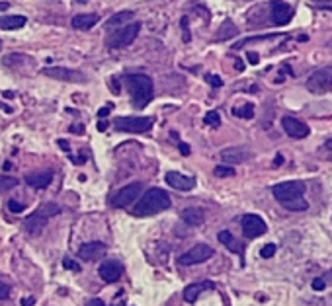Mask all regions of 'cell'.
<instances>
[{"label": "cell", "instance_id": "16", "mask_svg": "<svg viewBox=\"0 0 332 306\" xmlns=\"http://www.w3.org/2000/svg\"><path fill=\"white\" fill-rule=\"evenodd\" d=\"M51 182H53V172H51V170L33 172V174H28V176H26V184L32 185L33 189H45Z\"/></svg>", "mask_w": 332, "mask_h": 306}, {"label": "cell", "instance_id": "15", "mask_svg": "<svg viewBox=\"0 0 332 306\" xmlns=\"http://www.w3.org/2000/svg\"><path fill=\"white\" fill-rule=\"evenodd\" d=\"M165 180L168 185H172L174 189H180V191H190V189H194V185H196V180H194V178L184 176V174H178V172H166Z\"/></svg>", "mask_w": 332, "mask_h": 306}, {"label": "cell", "instance_id": "44", "mask_svg": "<svg viewBox=\"0 0 332 306\" xmlns=\"http://www.w3.org/2000/svg\"><path fill=\"white\" fill-rule=\"evenodd\" d=\"M59 147H61L63 151H68V143H66V141H59Z\"/></svg>", "mask_w": 332, "mask_h": 306}, {"label": "cell", "instance_id": "33", "mask_svg": "<svg viewBox=\"0 0 332 306\" xmlns=\"http://www.w3.org/2000/svg\"><path fill=\"white\" fill-rule=\"evenodd\" d=\"M274 254H276V244H266L264 248L260 250V255L266 257V259H268V257H272Z\"/></svg>", "mask_w": 332, "mask_h": 306}, {"label": "cell", "instance_id": "37", "mask_svg": "<svg viewBox=\"0 0 332 306\" xmlns=\"http://www.w3.org/2000/svg\"><path fill=\"white\" fill-rule=\"evenodd\" d=\"M110 111H111V103H106L102 109H98V117L102 119V117H108L110 115Z\"/></svg>", "mask_w": 332, "mask_h": 306}, {"label": "cell", "instance_id": "28", "mask_svg": "<svg viewBox=\"0 0 332 306\" xmlns=\"http://www.w3.org/2000/svg\"><path fill=\"white\" fill-rule=\"evenodd\" d=\"M213 174L217 178H232L234 176V170H232L229 164H221V166H215L213 168Z\"/></svg>", "mask_w": 332, "mask_h": 306}, {"label": "cell", "instance_id": "24", "mask_svg": "<svg viewBox=\"0 0 332 306\" xmlns=\"http://www.w3.org/2000/svg\"><path fill=\"white\" fill-rule=\"evenodd\" d=\"M236 33H238L236 26L232 24L231 20H225V22L221 24V28L217 30V33H215V41H229Z\"/></svg>", "mask_w": 332, "mask_h": 306}, {"label": "cell", "instance_id": "47", "mask_svg": "<svg viewBox=\"0 0 332 306\" xmlns=\"http://www.w3.org/2000/svg\"><path fill=\"white\" fill-rule=\"evenodd\" d=\"M70 131H72V133H82V125H80V127H70Z\"/></svg>", "mask_w": 332, "mask_h": 306}, {"label": "cell", "instance_id": "9", "mask_svg": "<svg viewBox=\"0 0 332 306\" xmlns=\"http://www.w3.org/2000/svg\"><path fill=\"white\" fill-rule=\"evenodd\" d=\"M113 123L115 129L123 133H147L153 127L151 117H117Z\"/></svg>", "mask_w": 332, "mask_h": 306}, {"label": "cell", "instance_id": "22", "mask_svg": "<svg viewBox=\"0 0 332 306\" xmlns=\"http://www.w3.org/2000/svg\"><path fill=\"white\" fill-rule=\"evenodd\" d=\"M133 16H135V12L133 10H123V12H117V14H113L108 22H106V26L110 28V30H113V28H121L123 24H127V22H131Z\"/></svg>", "mask_w": 332, "mask_h": 306}, {"label": "cell", "instance_id": "32", "mask_svg": "<svg viewBox=\"0 0 332 306\" xmlns=\"http://www.w3.org/2000/svg\"><path fill=\"white\" fill-rule=\"evenodd\" d=\"M205 80H207L213 88H221V86H223V80H221L217 74H207V76H205Z\"/></svg>", "mask_w": 332, "mask_h": 306}, {"label": "cell", "instance_id": "34", "mask_svg": "<svg viewBox=\"0 0 332 306\" xmlns=\"http://www.w3.org/2000/svg\"><path fill=\"white\" fill-rule=\"evenodd\" d=\"M182 31H184V41L188 43L192 37H190V30H188V18H186V16L182 18Z\"/></svg>", "mask_w": 332, "mask_h": 306}, {"label": "cell", "instance_id": "30", "mask_svg": "<svg viewBox=\"0 0 332 306\" xmlns=\"http://www.w3.org/2000/svg\"><path fill=\"white\" fill-rule=\"evenodd\" d=\"M203 121L207 123L209 127H219V125H221V117H219L217 111H207L205 117H203Z\"/></svg>", "mask_w": 332, "mask_h": 306}, {"label": "cell", "instance_id": "46", "mask_svg": "<svg viewBox=\"0 0 332 306\" xmlns=\"http://www.w3.org/2000/svg\"><path fill=\"white\" fill-rule=\"evenodd\" d=\"M325 147H327V151H331L332 153V139H329V141L325 143Z\"/></svg>", "mask_w": 332, "mask_h": 306}, {"label": "cell", "instance_id": "43", "mask_svg": "<svg viewBox=\"0 0 332 306\" xmlns=\"http://www.w3.org/2000/svg\"><path fill=\"white\" fill-rule=\"evenodd\" d=\"M106 129H108V121L104 119V121L98 123V131H106Z\"/></svg>", "mask_w": 332, "mask_h": 306}, {"label": "cell", "instance_id": "19", "mask_svg": "<svg viewBox=\"0 0 332 306\" xmlns=\"http://www.w3.org/2000/svg\"><path fill=\"white\" fill-rule=\"evenodd\" d=\"M207 289H213V283H211V281H203V283H192V285H188V287L184 289V301H186V303H196L199 295H201L203 291H207Z\"/></svg>", "mask_w": 332, "mask_h": 306}, {"label": "cell", "instance_id": "8", "mask_svg": "<svg viewBox=\"0 0 332 306\" xmlns=\"http://www.w3.org/2000/svg\"><path fill=\"white\" fill-rule=\"evenodd\" d=\"M141 189H143V184H139V182L121 187V189L111 197V205L117 207V209H125V207H129L131 203H135V201L139 199Z\"/></svg>", "mask_w": 332, "mask_h": 306}, {"label": "cell", "instance_id": "42", "mask_svg": "<svg viewBox=\"0 0 332 306\" xmlns=\"http://www.w3.org/2000/svg\"><path fill=\"white\" fill-rule=\"evenodd\" d=\"M35 305V299H32V297H30V299H22V306H33Z\"/></svg>", "mask_w": 332, "mask_h": 306}, {"label": "cell", "instance_id": "39", "mask_svg": "<svg viewBox=\"0 0 332 306\" xmlns=\"http://www.w3.org/2000/svg\"><path fill=\"white\" fill-rule=\"evenodd\" d=\"M180 153H182V156H190V145H186V143H180Z\"/></svg>", "mask_w": 332, "mask_h": 306}, {"label": "cell", "instance_id": "12", "mask_svg": "<svg viewBox=\"0 0 332 306\" xmlns=\"http://www.w3.org/2000/svg\"><path fill=\"white\" fill-rule=\"evenodd\" d=\"M270 18H272L274 26H285L293 18V8L287 2L274 0V2H270Z\"/></svg>", "mask_w": 332, "mask_h": 306}, {"label": "cell", "instance_id": "26", "mask_svg": "<svg viewBox=\"0 0 332 306\" xmlns=\"http://www.w3.org/2000/svg\"><path fill=\"white\" fill-rule=\"evenodd\" d=\"M219 242H221V244H225L227 248H231L232 252H238V244H236V240L232 238V234L229 232V230L219 232Z\"/></svg>", "mask_w": 332, "mask_h": 306}, {"label": "cell", "instance_id": "41", "mask_svg": "<svg viewBox=\"0 0 332 306\" xmlns=\"http://www.w3.org/2000/svg\"><path fill=\"white\" fill-rule=\"evenodd\" d=\"M86 306H106L100 299H90L88 303H86Z\"/></svg>", "mask_w": 332, "mask_h": 306}, {"label": "cell", "instance_id": "7", "mask_svg": "<svg viewBox=\"0 0 332 306\" xmlns=\"http://www.w3.org/2000/svg\"><path fill=\"white\" fill-rule=\"evenodd\" d=\"M41 74L55 78V80H63V82H74V84L86 82V76L80 70H72V68H65V66H47L41 70Z\"/></svg>", "mask_w": 332, "mask_h": 306}, {"label": "cell", "instance_id": "5", "mask_svg": "<svg viewBox=\"0 0 332 306\" xmlns=\"http://www.w3.org/2000/svg\"><path fill=\"white\" fill-rule=\"evenodd\" d=\"M139 31H141V22L127 24L125 28H119V30L115 31L113 35H110L108 45H110L111 49H121V47H127V45H131L133 41H135V37L139 35Z\"/></svg>", "mask_w": 332, "mask_h": 306}, {"label": "cell", "instance_id": "35", "mask_svg": "<svg viewBox=\"0 0 332 306\" xmlns=\"http://www.w3.org/2000/svg\"><path fill=\"white\" fill-rule=\"evenodd\" d=\"M8 297H10V287L0 281V301H4V299H8Z\"/></svg>", "mask_w": 332, "mask_h": 306}, {"label": "cell", "instance_id": "21", "mask_svg": "<svg viewBox=\"0 0 332 306\" xmlns=\"http://www.w3.org/2000/svg\"><path fill=\"white\" fill-rule=\"evenodd\" d=\"M182 220L186 224H190V226H199L205 220V213L201 209H198V207H188V209L182 211Z\"/></svg>", "mask_w": 332, "mask_h": 306}, {"label": "cell", "instance_id": "20", "mask_svg": "<svg viewBox=\"0 0 332 306\" xmlns=\"http://www.w3.org/2000/svg\"><path fill=\"white\" fill-rule=\"evenodd\" d=\"M100 16L98 14H76L74 18H72V28L74 30H90V28H94L96 24H98Z\"/></svg>", "mask_w": 332, "mask_h": 306}, {"label": "cell", "instance_id": "2", "mask_svg": "<svg viewBox=\"0 0 332 306\" xmlns=\"http://www.w3.org/2000/svg\"><path fill=\"white\" fill-rule=\"evenodd\" d=\"M125 86L131 94V103L137 109H143L153 100V80L147 74H129L125 76Z\"/></svg>", "mask_w": 332, "mask_h": 306}, {"label": "cell", "instance_id": "51", "mask_svg": "<svg viewBox=\"0 0 332 306\" xmlns=\"http://www.w3.org/2000/svg\"><path fill=\"white\" fill-rule=\"evenodd\" d=\"M0 49H2V41H0Z\"/></svg>", "mask_w": 332, "mask_h": 306}, {"label": "cell", "instance_id": "18", "mask_svg": "<svg viewBox=\"0 0 332 306\" xmlns=\"http://www.w3.org/2000/svg\"><path fill=\"white\" fill-rule=\"evenodd\" d=\"M106 252V246L102 242H88L78 248V257L80 259H98L100 255Z\"/></svg>", "mask_w": 332, "mask_h": 306}, {"label": "cell", "instance_id": "11", "mask_svg": "<svg viewBox=\"0 0 332 306\" xmlns=\"http://www.w3.org/2000/svg\"><path fill=\"white\" fill-rule=\"evenodd\" d=\"M240 226H242V232H244L246 238H258V236L268 232V224L264 222V218L252 213L242 216Z\"/></svg>", "mask_w": 332, "mask_h": 306}, {"label": "cell", "instance_id": "1", "mask_svg": "<svg viewBox=\"0 0 332 306\" xmlns=\"http://www.w3.org/2000/svg\"><path fill=\"white\" fill-rule=\"evenodd\" d=\"M168 207H170V195L161 187H153L137 199L133 214L135 216H151V214L163 213Z\"/></svg>", "mask_w": 332, "mask_h": 306}, {"label": "cell", "instance_id": "38", "mask_svg": "<svg viewBox=\"0 0 332 306\" xmlns=\"http://www.w3.org/2000/svg\"><path fill=\"white\" fill-rule=\"evenodd\" d=\"M325 287H327V283H325L323 279H315V281H313V289H315V291H323Z\"/></svg>", "mask_w": 332, "mask_h": 306}, {"label": "cell", "instance_id": "17", "mask_svg": "<svg viewBox=\"0 0 332 306\" xmlns=\"http://www.w3.org/2000/svg\"><path fill=\"white\" fill-rule=\"evenodd\" d=\"M221 158H223V162L229 164V166L240 164V162H244V160L248 158V151L242 149V147H231V149L221 151Z\"/></svg>", "mask_w": 332, "mask_h": 306}, {"label": "cell", "instance_id": "45", "mask_svg": "<svg viewBox=\"0 0 332 306\" xmlns=\"http://www.w3.org/2000/svg\"><path fill=\"white\" fill-rule=\"evenodd\" d=\"M8 8H10L8 2H0V12H2V10H8Z\"/></svg>", "mask_w": 332, "mask_h": 306}, {"label": "cell", "instance_id": "49", "mask_svg": "<svg viewBox=\"0 0 332 306\" xmlns=\"http://www.w3.org/2000/svg\"><path fill=\"white\" fill-rule=\"evenodd\" d=\"M4 98H14V94L8 92V90H6V92H4Z\"/></svg>", "mask_w": 332, "mask_h": 306}, {"label": "cell", "instance_id": "13", "mask_svg": "<svg viewBox=\"0 0 332 306\" xmlns=\"http://www.w3.org/2000/svg\"><path fill=\"white\" fill-rule=\"evenodd\" d=\"M281 127H283V131L291 137V139H305L311 131H309V125L303 121H299L295 117H283L281 119Z\"/></svg>", "mask_w": 332, "mask_h": 306}, {"label": "cell", "instance_id": "14", "mask_svg": "<svg viewBox=\"0 0 332 306\" xmlns=\"http://www.w3.org/2000/svg\"><path fill=\"white\" fill-rule=\"evenodd\" d=\"M98 275L102 277L106 283H115V281L121 277V265H119V261H113V259L102 261L98 267Z\"/></svg>", "mask_w": 332, "mask_h": 306}, {"label": "cell", "instance_id": "40", "mask_svg": "<svg viewBox=\"0 0 332 306\" xmlns=\"http://www.w3.org/2000/svg\"><path fill=\"white\" fill-rule=\"evenodd\" d=\"M248 61L252 62V64H258V61H260V57H258V53H248Z\"/></svg>", "mask_w": 332, "mask_h": 306}, {"label": "cell", "instance_id": "31", "mask_svg": "<svg viewBox=\"0 0 332 306\" xmlns=\"http://www.w3.org/2000/svg\"><path fill=\"white\" fill-rule=\"evenodd\" d=\"M8 209H10L12 213H22L26 207H24V203H20V201H16V199H10V201H8Z\"/></svg>", "mask_w": 332, "mask_h": 306}, {"label": "cell", "instance_id": "25", "mask_svg": "<svg viewBox=\"0 0 332 306\" xmlns=\"http://www.w3.org/2000/svg\"><path fill=\"white\" fill-rule=\"evenodd\" d=\"M232 113L236 117H242V119H252L254 117V105L252 103H244V105H238L232 109Z\"/></svg>", "mask_w": 332, "mask_h": 306}, {"label": "cell", "instance_id": "48", "mask_svg": "<svg viewBox=\"0 0 332 306\" xmlns=\"http://www.w3.org/2000/svg\"><path fill=\"white\" fill-rule=\"evenodd\" d=\"M281 162H283V158H281V156H276V160H274V164H276V166H279Z\"/></svg>", "mask_w": 332, "mask_h": 306}, {"label": "cell", "instance_id": "29", "mask_svg": "<svg viewBox=\"0 0 332 306\" xmlns=\"http://www.w3.org/2000/svg\"><path fill=\"white\" fill-rule=\"evenodd\" d=\"M283 207H285V209H289V211H305L309 205H307V201H305L303 197H299V199H293V201L285 203Z\"/></svg>", "mask_w": 332, "mask_h": 306}, {"label": "cell", "instance_id": "50", "mask_svg": "<svg viewBox=\"0 0 332 306\" xmlns=\"http://www.w3.org/2000/svg\"><path fill=\"white\" fill-rule=\"evenodd\" d=\"M78 2H80V4H82V2H86V0H78Z\"/></svg>", "mask_w": 332, "mask_h": 306}, {"label": "cell", "instance_id": "23", "mask_svg": "<svg viewBox=\"0 0 332 306\" xmlns=\"http://www.w3.org/2000/svg\"><path fill=\"white\" fill-rule=\"evenodd\" d=\"M26 26L24 16H0V30H20Z\"/></svg>", "mask_w": 332, "mask_h": 306}, {"label": "cell", "instance_id": "36", "mask_svg": "<svg viewBox=\"0 0 332 306\" xmlns=\"http://www.w3.org/2000/svg\"><path fill=\"white\" fill-rule=\"evenodd\" d=\"M63 265H65V269H72V271H80V265H76L72 259H68V257H65L63 259Z\"/></svg>", "mask_w": 332, "mask_h": 306}, {"label": "cell", "instance_id": "27", "mask_svg": "<svg viewBox=\"0 0 332 306\" xmlns=\"http://www.w3.org/2000/svg\"><path fill=\"white\" fill-rule=\"evenodd\" d=\"M18 185V180L12 176H0V193H6Z\"/></svg>", "mask_w": 332, "mask_h": 306}, {"label": "cell", "instance_id": "4", "mask_svg": "<svg viewBox=\"0 0 332 306\" xmlns=\"http://www.w3.org/2000/svg\"><path fill=\"white\" fill-rule=\"evenodd\" d=\"M307 90L311 94H317V96L332 92V66L315 70L307 80Z\"/></svg>", "mask_w": 332, "mask_h": 306}, {"label": "cell", "instance_id": "3", "mask_svg": "<svg viewBox=\"0 0 332 306\" xmlns=\"http://www.w3.org/2000/svg\"><path fill=\"white\" fill-rule=\"evenodd\" d=\"M59 213H61V207H59V205H55V203H43L41 207H37V209L24 220L26 232L32 234V236H37V234L45 228V224L49 222V218Z\"/></svg>", "mask_w": 332, "mask_h": 306}, {"label": "cell", "instance_id": "6", "mask_svg": "<svg viewBox=\"0 0 332 306\" xmlns=\"http://www.w3.org/2000/svg\"><path fill=\"white\" fill-rule=\"evenodd\" d=\"M303 191H305V185L301 184V182H283V184L274 185V189H272L274 197H276L281 205H285V203H289V201H293V199L303 197Z\"/></svg>", "mask_w": 332, "mask_h": 306}, {"label": "cell", "instance_id": "10", "mask_svg": "<svg viewBox=\"0 0 332 306\" xmlns=\"http://www.w3.org/2000/svg\"><path fill=\"white\" fill-rule=\"evenodd\" d=\"M209 257H213V248H209L207 244H196L186 254H182L178 261H180V265H196V263L207 261Z\"/></svg>", "mask_w": 332, "mask_h": 306}]
</instances>
